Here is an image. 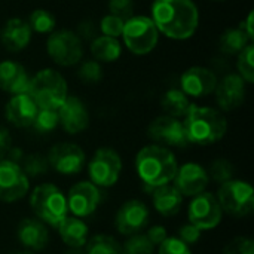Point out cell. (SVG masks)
Here are the masks:
<instances>
[{
    "instance_id": "6da1fadb",
    "label": "cell",
    "mask_w": 254,
    "mask_h": 254,
    "mask_svg": "<svg viewBox=\"0 0 254 254\" xmlns=\"http://www.w3.org/2000/svg\"><path fill=\"white\" fill-rule=\"evenodd\" d=\"M150 18L158 31L173 40L190 39L199 25V10L193 0H153Z\"/></svg>"
},
{
    "instance_id": "7a4b0ae2",
    "label": "cell",
    "mask_w": 254,
    "mask_h": 254,
    "mask_svg": "<svg viewBox=\"0 0 254 254\" xmlns=\"http://www.w3.org/2000/svg\"><path fill=\"white\" fill-rule=\"evenodd\" d=\"M177 168V159L171 149L159 144H147L135 156V171L149 189L170 185Z\"/></svg>"
},
{
    "instance_id": "3957f363",
    "label": "cell",
    "mask_w": 254,
    "mask_h": 254,
    "mask_svg": "<svg viewBox=\"0 0 254 254\" xmlns=\"http://www.w3.org/2000/svg\"><path fill=\"white\" fill-rule=\"evenodd\" d=\"M182 124L189 144L198 146L214 144L228 131V121L219 109L198 104H190Z\"/></svg>"
},
{
    "instance_id": "277c9868",
    "label": "cell",
    "mask_w": 254,
    "mask_h": 254,
    "mask_svg": "<svg viewBox=\"0 0 254 254\" xmlns=\"http://www.w3.org/2000/svg\"><path fill=\"white\" fill-rule=\"evenodd\" d=\"M27 94L39 109L58 110V107L68 97V88L64 76L60 71L43 68L30 79Z\"/></svg>"
},
{
    "instance_id": "5b68a950",
    "label": "cell",
    "mask_w": 254,
    "mask_h": 254,
    "mask_svg": "<svg viewBox=\"0 0 254 254\" xmlns=\"http://www.w3.org/2000/svg\"><path fill=\"white\" fill-rule=\"evenodd\" d=\"M30 207L40 222L57 228L67 216V198L52 183H43L36 186L30 193Z\"/></svg>"
},
{
    "instance_id": "8992f818",
    "label": "cell",
    "mask_w": 254,
    "mask_h": 254,
    "mask_svg": "<svg viewBox=\"0 0 254 254\" xmlns=\"http://www.w3.org/2000/svg\"><path fill=\"white\" fill-rule=\"evenodd\" d=\"M216 198L222 211L231 217L244 219L254 211V190L249 182L232 179L222 183L217 189Z\"/></svg>"
},
{
    "instance_id": "52a82bcc",
    "label": "cell",
    "mask_w": 254,
    "mask_h": 254,
    "mask_svg": "<svg viewBox=\"0 0 254 254\" xmlns=\"http://www.w3.org/2000/svg\"><path fill=\"white\" fill-rule=\"evenodd\" d=\"M122 37L125 46L134 55H147L156 48L159 31L150 16L135 15L125 21Z\"/></svg>"
},
{
    "instance_id": "ba28073f",
    "label": "cell",
    "mask_w": 254,
    "mask_h": 254,
    "mask_svg": "<svg viewBox=\"0 0 254 254\" xmlns=\"http://www.w3.org/2000/svg\"><path fill=\"white\" fill-rule=\"evenodd\" d=\"M122 173V159L112 147L95 150L88 164L89 182L97 188H112L118 183Z\"/></svg>"
},
{
    "instance_id": "9c48e42d",
    "label": "cell",
    "mask_w": 254,
    "mask_h": 254,
    "mask_svg": "<svg viewBox=\"0 0 254 254\" xmlns=\"http://www.w3.org/2000/svg\"><path fill=\"white\" fill-rule=\"evenodd\" d=\"M46 51L49 58L61 67L76 65L83 57L82 39L71 30L52 31L46 42Z\"/></svg>"
},
{
    "instance_id": "30bf717a",
    "label": "cell",
    "mask_w": 254,
    "mask_h": 254,
    "mask_svg": "<svg viewBox=\"0 0 254 254\" xmlns=\"http://www.w3.org/2000/svg\"><path fill=\"white\" fill-rule=\"evenodd\" d=\"M223 217L222 207L211 192H202L192 198L188 208L189 223L201 231H211L220 225Z\"/></svg>"
},
{
    "instance_id": "8fae6325",
    "label": "cell",
    "mask_w": 254,
    "mask_h": 254,
    "mask_svg": "<svg viewBox=\"0 0 254 254\" xmlns=\"http://www.w3.org/2000/svg\"><path fill=\"white\" fill-rule=\"evenodd\" d=\"M46 159L49 167L63 176L79 174L86 165V156L82 147L70 141L54 144L48 152Z\"/></svg>"
},
{
    "instance_id": "7c38bea8",
    "label": "cell",
    "mask_w": 254,
    "mask_h": 254,
    "mask_svg": "<svg viewBox=\"0 0 254 254\" xmlns=\"http://www.w3.org/2000/svg\"><path fill=\"white\" fill-rule=\"evenodd\" d=\"M147 135L155 144H159L164 147L186 149L189 146L183 124L179 119L167 116V115L158 116L149 124Z\"/></svg>"
},
{
    "instance_id": "4fadbf2b",
    "label": "cell",
    "mask_w": 254,
    "mask_h": 254,
    "mask_svg": "<svg viewBox=\"0 0 254 254\" xmlns=\"http://www.w3.org/2000/svg\"><path fill=\"white\" fill-rule=\"evenodd\" d=\"M30 190V182L21 165L9 159H0V201L15 202Z\"/></svg>"
},
{
    "instance_id": "5bb4252c",
    "label": "cell",
    "mask_w": 254,
    "mask_h": 254,
    "mask_svg": "<svg viewBox=\"0 0 254 254\" xmlns=\"http://www.w3.org/2000/svg\"><path fill=\"white\" fill-rule=\"evenodd\" d=\"M150 211L140 199H129L121 205L115 217V228L121 235L132 237L141 234L149 225Z\"/></svg>"
},
{
    "instance_id": "9a60e30c",
    "label": "cell",
    "mask_w": 254,
    "mask_h": 254,
    "mask_svg": "<svg viewBox=\"0 0 254 254\" xmlns=\"http://www.w3.org/2000/svg\"><path fill=\"white\" fill-rule=\"evenodd\" d=\"M65 198H67L68 211L74 217L82 219L91 216L98 208V204L101 201V193H100V188H97L94 183L88 180H82L70 188Z\"/></svg>"
},
{
    "instance_id": "2e32d148",
    "label": "cell",
    "mask_w": 254,
    "mask_h": 254,
    "mask_svg": "<svg viewBox=\"0 0 254 254\" xmlns=\"http://www.w3.org/2000/svg\"><path fill=\"white\" fill-rule=\"evenodd\" d=\"M173 182V186L183 195V198H193L207 190V186L210 185V177L202 165L188 162L177 168Z\"/></svg>"
},
{
    "instance_id": "e0dca14e",
    "label": "cell",
    "mask_w": 254,
    "mask_h": 254,
    "mask_svg": "<svg viewBox=\"0 0 254 254\" xmlns=\"http://www.w3.org/2000/svg\"><path fill=\"white\" fill-rule=\"evenodd\" d=\"M217 76L207 67L195 65L188 68L180 77L182 91L188 97L202 98L214 92L217 86Z\"/></svg>"
},
{
    "instance_id": "ac0fdd59",
    "label": "cell",
    "mask_w": 254,
    "mask_h": 254,
    "mask_svg": "<svg viewBox=\"0 0 254 254\" xmlns=\"http://www.w3.org/2000/svg\"><path fill=\"white\" fill-rule=\"evenodd\" d=\"M57 112L60 125L67 134H79L89 127V112L79 97L68 95Z\"/></svg>"
},
{
    "instance_id": "d6986e66",
    "label": "cell",
    "mask_w": 254,
    "mask_h": 254,
    "mask_svg": "<svg viewBox=\"0 0 254 254\" xmlns=\"http://www.w3.org/2000/svg\"><path fill=\"white\" fill-rule=\"evenodd\" d=\"M246 82L240 74L231 73L225 76L220 82H217V86L214 89L216 101L219 104V109L223 112H232L243 106L246 100Z\"/></svg>"
},
{
    "instance_id": "ffe728a7",
    "label": "cell",
    "mask_w": 254,
    "mask_h": 254,
    "mask_svg": "<svg viewBox=\"0 0 254 254\" xmlns=\"http://www.w3.org/2000/svg\"><path fill=\"white\" fill-rule=\"evenodd\" d=\"M16 238L25 250L40 252L49 243L48 226L36 217H25L16 226Z\"/></svg>"
},
{
    "instance_id": "44dd1931",
    "label": "cell",
    "mask_w": 254,
    "mask_h": 254,
    "mask_svg": "<svg viewBox=\"0 0 254 254\" xmlns=\"http://www.w3.org/2000/svg\"><path fill=\"white\" fill-rule=\"evenodd\" d=\"M30 74L25 67L16 61L6 60L0 63V89L10 95L27 94L30 86Z\"/></svg>"
},
{
    "instance_id": "7402d4cb",
    "label": "cell",
    "mask_w": 254,
    "mask_h": 254,
    "mask_svg": "<svg viewBox=\"0 0 254 254\" xmlns=\"http://www.w3.org/2000/svg\"><path fill=\"white\" fill-rule=\"evenodd\" d=\"M39 107L30 98L28 94L12 95V98L4 106V116L9 124L16 128H28L37 115Z\"/></svg>"
},
{
    "instance_id": "603a6c76",
    "label": "cell",
    "mask_w": 254,
    "mask_h": 254,
    "mask_svg": "<svg viewBox=\"0 0 254 254\" xmlns=\"http://www.w3.org/2000/svg\"><path fill=\"white\" fill-rule=\"evenodd\" d=\"M31 28L22 18H10L0 30V42L9 52H21L31 40Z\"/></svg>"
},
{
    "instance_id": "cb8c5ba5",
    "label": "cell",
    "mask_w": 254,
    "mask_h": 254,
    "mask_svg": "<svg viewBox=\"0 0 254 254\" xmlns=\"http://www.w3.org/2000/svg\"><path fill=\"white\" fill-rule=\"evenodd\" d=\"M58 235L61 241L68 249H83L88 238H89V228L88 225L79 219V217H65L58 226H57Z\"/></svg>"
},
{
    "instance_id": "d4e9b609",
    "label": "cell",
    "mask_w": 254,
    "mask_h": 254,
    "mask_svg": "<svg viewBox=\"0 0 254 254\" xmlns=\"http://www.w3.org/2000/svg\"><path fill=\"white\" fill-rule=\"evenodd\" d=\"M152 202L155 210L164 217L176 216L183 205V195L171 185L152 189Z\"/></svg>"
},
{
    "instance_id": "484cf974",
    "label": "cell",
    "mask_w": 254,
    "mask_h": 254,
    "mask_svg": "<svg viewBox=\"0 0 254 254\" xmlns=\"http://www.w3.org/2000/svg\"><path fill=\"white\" fill-rule=\"evenodd\" d=\"M91 54L98 63H113L122 54L121 42L109 36H97L91 43Z\"/></svg>"
},
{
    "instance_id": "4316f807",
    "label": "cell",
    "mask_w": 254,
    "mask_h": 254,
    "mask_svg": "<svg viewBox=\"0 0 254 254\" xmlns=\"http://www.w3.org/2000/svg\"><path fill=\"white\" fill-rule=\"evenodd\" d=\"M161 106L167 116L179 119L185 118L190 107V101L182 89H168L161 98Z\"/></svg>"
},
{
    "instance_id": "83f0119b",
    "label": "cell",
    "mask_w": 254,
    "mask_h": 254,
    "mask_svg": "<svg viewBox=\"0 0 254 254\" xmlns=\"http://www.w3.org/2000/svg\"><path fill=\"white\" fill-rule=\"evenodd\" d=\"M252 39L238 27V28H228L222 33L219 39L220 51L226 55L240 54L246 46H249Z\"/></svg>"
},
{
    "instance_id": "f1b7e54d",
    "label": "cell",
    "mask_w": 254,
    "mask_h": 254,
    "mask_svg": "<svg viewBox=\"0 0 254 254\" xmlns=\"http://www.w3.org/2000/svg\"><path fill=\"white\" fill-rule=\"evenodd\" d=\"M85 254H122V244L112 235H94L85 244Z\"/></svg>"
},
{
    "instance_id": "f546056e",
    "label": "cell",
    "mask_w": 254,
    "mask_h": 254,
    "mask_svg": "<svg viewBox=\"0 0 254 254\" xmlns=\"http://www.w3.org/2000/svg\"><path fill=\"white\" fill-rule=\"evenodd\" d=\"M28 25L31 31L40 33V34H48L52 33L55 28V16L46 10V9H34L30 16H28Z\"/></svg>"
},
{
    "instance_id": "4dcf8cb0",
    "label": "cell",
    "mask_w": 254,
    "mask_h": 254,
    "mask_svg": "<svg viewBox=\"0 0 254 254\" xmlns=\"http://www.w3.org/2000/svg\"><path fill=\"white\" fill-rule=\"evenodd\" d=\"M21 168L25 173V176L30 179H36L40 176H45L49 170V164L45 155L42 153H30L22 158L21 161Z\"/></svg>"
},
{
    "instance_id": "1f68e13d",
    "label": "cell",
    "mask_w": 254,
    "mask_h": 254,
    "mask_svg": "<svg viewBox=\"0 0 254 254\" xmlns=\"http://www.w3.org/2000/svg\"><path fill=\"white\" fill-rule=\"evenodd\" d=\"M31 127L39 134H49L55 131L60 127L58 112L52 109H39Z\"/></svg>"
},
{
    "instance_id": "d6a6232c",
    "label": "cell",
    "mask_w": 254,
    "mask_h": 254,
    "mask_svg": "<svg viewBox=\"0 0 254 254\" xmlns=\"http://www.w3.org/2000/svg\"><path fill=\"white\" fill-rule=\"evenodd\" d=\"M208 177L216 182V183H226L229 180L234 179L235 174V167L231 161L225 159V158H217L211 162L210 170L207 171Z\"/></svg>"
},
{
    "instance_id": "836d02e7",
    "label": "cell",
    "mask_w": 254,
    "mask_h": 254,
    "mask_svg": "<svg viewBox=\"0 0 254 254\" xmlns=\"http://www.w3.org/2000/svg\"><path fill=\"white\" fill-rule=\"evenodd\" d=\"M254 45L250 43L246 46L240 54H238V61H237V68L238 74L244 79L246 83H253L254 82V65H253Z\"/></svg>"
},
{
    "instance_id": "e575fe53",
    "label": "cell",
    "mask_w": 254,
    "mask_h": 254,
    "mask_svg": "<svg viewBox=\"0 0 254 254\" xmlns=\"http://www.w3.org/2000/svg\"><path fill=\"white\" fill-rule=\"evenodd\" d=\"M155 246L147 240L146 235L137 234L129 237L122 246V254H153Z\"/></svg>"
},
{
    "instance_id": "d590c367",
    "label": "cell",
    "mask_w": 254,
    "mask_h": 254,
    "mask_svg": "<svg viewBox=\"0 0 254 254\" xmlns=\"http://www.w3.org/2000/svg\"><path fill=\"white\" fill-rule=\"evenodd\" d=\"M77 76L82 82L85 83H98L103 79V68L101 64L95 60L91 61H85L79 70H77Z\"/></svg>"
},
{
    "instance_id": "8d00e7d4",
    "label": "cell",
    "mask_w": 254,
    "mask_h": 254,
    "mask_svg": "<svg viewBox=\"0 0 254 254\" xmlns=\"http://www.w3.org/2000/svg\"><path fill=\"white\" fill-rule=\"evenodd\" d=\"M124 24H125V21H124L122 18L109 13V15H106V16L101 19V22H100V30H101L103 36H109V37L118 39L119 36H122Z\"/></svg>"
},
{
    "instance_id": "74e56055",
    "label": "cell",
    "mask_w": 254,
    "mask_h": 254,
    "mask_svg": "<svg viewBox=\"0 0 254 254\" xmlns=\"http://www.w3.org/2000/svg\"><path fill=\"white\" fill-rule=\"evenodd\" d=\"M223 254H254V243L249 237H237L226 244Z\"/></svg>"
},
{
    "instance_id": "f35d334b",
    "label": "cell",
    "mask_w": 254,
    "mask_h": 254,
    "mask_svg": "<svg viewBox=\"0 0 254 254\" xmlns=\"http://www.w3.org/2000/svg\"><path fill=\"white\" fill-rule=\"evenodd\" d=\"M158 254H192L190 247L177 237H168L161 246H158Z\"/></svg>"
},
{
    "instance_id": "ab89813d",
    "label": "cell",
    "mask_w": 254,
    "mask_h": 254,
    "mask_svg": "<svg viewBox=\"0 0 254 254\" xmlns=\"http://www.w3.org/2000/svg\"><path fill=\"white\" fill-rule=\"evenodd\" d=\"M109 10L112 15L122 18L124 21L134 16V1L132 0H109Z\"/></svg>"
},
{
    "instance_id": "60d3db41",
    "label": "cell",
    "mask_w": 254,
    "mask_h": 254,
    "mask_svg": "<svg viewBox=\"0 0 254 254\" xmlns=\"http://www.w3.org/2000/svg\"><path fill=\"white\" fill-rule=\"evenodd\" d=\"M201 234H202V231H201V229H198L196 226H193V225L188 223V225L180 226L179 234H177V238H179V240H182L185 244H188V246L190 247V246L196 244V243L201 240Z\"/></svg>"
},
{
    "instance_id": "b9f144b4",
    "label": "cell",
    "mask_w": 254,
    "mask_h": 254,
    "mask_svg": "<svg viewBox=\"0 0 254 254\" xmlns=\"http://www.w3.org/2000/svg\"><path fill=\"white\" fill-rule=\"evenodd\" d=\"M146 237H147V240H149L155 247H158V246H161V244L168 238V234H167V229H165L164 226L156 225V226H152V228L147 229Z\"/></svg>"
},
{
    "instance_id": "7bdbcfd3",
    "label": "cell",
    "mask_w": 254,
    "mask_h": 254,
    "mask_svg": "<svg viewBox=\"0 0 254 254\" xmlns=\"http://www.w3.org/2000/svg\"><path fill=\"white\" fill-rule=\"evenodd\" d=\"M97 28H95V24L92 21H82L79 24V28H77V36L80 39H85V40H94L97 36Z\"/></svg>"
},
{
    "instance_id": "ee69618b",
    "label": "cell",
    "mask_w": 254,
    "mask_h": 254,
    "mask_svg": "<svg viewBox=\"0 0 254 254\" xmlns=\"http://www.w3.org/2000/svg\"><path fill=\"white\" fill-rule=\"evenodd\" d=\"M12 147V137L7 128L0 125V159H3Z\"/></svg>"
},
{
    "instance_id": "f6af8a7d",
    "label": "cell",
    "mask_w": 254,
    "mask_h": 254,
    "mask_svg": "<svg viewBox=\"0 0 254 254\" xmlns=\"http://www.w3.org/2000/svg\"><path fill=\"white\" fill-rule=\"evenodd\" d=\"M240 28L253 40L254 39V34H253V12H250L249 15H247V18L243 21V24L240 25Z\"/></svg>"
},
{
    "instance_id": "bcb514c9",
    "label": "cell",
    "mask_w": 254,
    "mask_h": 254,
    "mask_svg": "<svg viewBox=\"0 0 254 254\" xmlns=\"http://www.w3.org/2000/svg\"><path fill=\"white\" fill-rule=\"evenodd\" d=\"M6 156H7V159H9V161L19 164V162L22 161V158H24V152H22V149H21V147H13V146H12Z\"/></svg>"
},
{
    "instance_id": "7dc6e473",
    "label": "cell",
    "mask_w": 254,
    "mask_h": 254,
    "mask_svg": "<svg viewBox=\"0 0 254 254\" xmlns=\"http://www.w3.org/2000/svg\"><path fill=\"white\" fill-rule=\"evenodd\" d=\"M65 254H85V250H82V249H68V252H65Z\"/></svg>"
},
{
    "instance_id": "c3c4849f",
    "label": "cell",
    "mask_w": 254,
    "mask_h": 254,
    "mask_svg": "<svg viewBox=\"0 0 254 254\" xmlns=\"http://www.w3.org/2000/svg\"><path fill=\"white\" fill-rule=\"evenodd\" d=\"M9 254H34L33 252H30V250H16V252H12V253H9Z\"/></svg>"
},
{
    "instance_id": "681fc988",
    "label": "cell",
    "mask_w": 254,
    "mask_h": 254,
    "mask_svg": "<svg viewBox=\"0 0 254 254\" xmlns=\"http://www.w3.org/2000/svg\"><path fill=\"white\" fill-rule=\"evenodd\" d=\"M214 1H222V0H214Z\"/></svg>"
}]
</instances>
